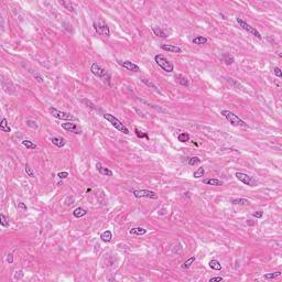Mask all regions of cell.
I'll return each instance as SVG.
<instances>
[{
  "label": "cell",
  "mask_w": 282,
  "mask_h": 282,
  "mask_svg": "<svg viewBox=\"0 0 282 282\" xmlns=\"http://www.w3.org/2000/svg\"><path fill=\"white\" fill-rule=\"evenodd\" d=\"M220 114L228 120L229 124L235 126V127H248V125L243 119H240L238 116H236L234 112L229 111V110H222Z\"/></svg>",
  "instance_id": "1"
},
{
  "label": "cell",
  "mask_w": 282,
  "mask_h": 282,
  "mask_svg": "<svg viewBox=\"0 0 282 282\" xmlns=\"http://www.w3.org/2000/svg\"><path fill=\"white\" fill-rule=\"evenodd\" d=\"M154 62L157 63V65H159V67H161L166 73H171V72L174 71V65L172 64V62H170V61H169L165 56H163L162 54L155 55Z\"/></svg>",
  "instance_id": "2"
},
{
  "label": "cell",
  "mask_w": 282,
  "mask_h": 282,
  "mask_svg": "<svg viewBox=\"0 0 282 282\" xmlns=\"http://www.w3.org/2000/svg\"><path fill=\"white\" fill-rule=\"evenodd\" d=\"M104 118L107 120V121H109V122L111 124L112 127H115L117 130H119L120 132H124L125 135H129V129H128V128L126 127V126H125V125L122 124L118 118H116V117L114 116V115L105 114Z\"/></svg>",
  "instance_id": "3"
},
{
  "label": "cell",
  "mask_w": 282,
  "mask_h": 282,
  "mask_svg": "<svg viewBox=\"0 0 282 282\" xmlns=\"http://www.w3.org/2000/svg\"><path fill=\"white\" fill-rule=\"evenodd\" d=\"M49 112H50L54 118L60 119V120H70V121H72V120H77V118L75 116H73L72 114H70V112L61 111V110H58V109L54 108V107H49Z\"/></svg>",
  "instance_id": "4"
},
{
  "label": "cell",
  "mask_w": 282,
  "mask_h": 282,
  "mask_svg": "<svg viewBox=\"0 0 282 282\" xmlns=\"http://www.w3.org/2000/svg\"><path fill=\"white\" fill-rule=\"evenodd\" d=\"M237 22H238V24H239L240 27H241V29H243L245 31H247L248 33H250V34L255 35L257 39H259V40L262 39V35L260 34V32H259L258 30H256L254 27H251L250 24H248L247 22H245L243 19L237 18Z\"/></svg>",
  "instance_id": "5"
},
{
  "label": "cell",
  "mask_w": 282,
  "mask_h": 282,
  "mask_svg": "<svg viewBox=\"0 0 282 282\" xmlns=\"http://www.w3.org/2000/svg\"><path fill=\"white\" fill-rule=\"evenodd\" d=\"M90 71H92V73L96 76V77L98 78H101V79H105L106 77H110V75L108 74V72L105 70L104 67H101L99 64H97V63H93L92 64V66H90Z\"/></svg>",
  "instance_id": "6"
},
{
  "label": "cell",
  "mask_w": 282,
  "mask_h": 282,
  "mask_svg": "<svg viewBox=\"0 0 282 282\" xmlns=\"http://www.w3.org/2000/svg\"><path fill=\"white\" fill-rule=\"evenodd\" d=\"M133 196L136 198H143V197H147V198H158V195L155 194V192L153 191H149V189H135L133 191Z\"/></svg>",
  "instance_id": "7"
},
{
  "label": "cell",
  "mask_w": 282,
  "mask_h": 282,
  "mask_svg": "<svg viewBox=\"0 0 282 282\" xmlns=\"http://www.w3.org/2000/svg\"><path fill=\"white\" fill-rule=\"evenodd\" d=\"M93 27L95 29V31L101 35H104V36H110V30H109V27L104 22H94Z\"/></svg>",
  "instance_id": "8"
},
{
  "label": "cell",
  "mask_w": 282,
  "mask_h": 282,
  "mask_svg": "<svg viewBox=\"0 0 282 282\" xmlns=\"http://www.w3.org/2000/svg\"><path fill=\"white\" fill-rule=\"evenodd\" d=\"M62 128L67 132H71V133H75V135H81L83 129L79 125L75 124V122H64L62 124Z\"/></svg>",
  "instance_id": "9"
},
{
  "label": "cell",
  "mask_w": 282,
  "mask_h": 282,
  "mask_svg": "<svg viewBox=\"0 0 282 282\" xmlns=\"http://www.w3.org/2000/svg\"><path fill=\"white\" fill-rule=\"evenodd\" d=\"M236 178H237V180H239L241 183L246 184V185L254 186L256 184V181L254 180L252 176H250V175H248L246 173H243V172H237L236 173Z\"/></svg>",
  "instance_id": "10"
},
{
  "label": "cell",
  "mask_w": 282,
  "mask_h": 282,
  "mask_svg": "<svg viewBox=\"0 0 282 282\" xmlns=\"http://www.w3.org/2000/svg\"><path fill=\"white\" fill-rule=\"evenodd\" d=\"M118 63H119L120 65L122 66L124 68H126V70L128 71H131V72H139L140 71V67L137 64H135V63L130 62V61H118Z\"/></svg>",
  "instance_id": "11"
},
{
  "label": "cell",
  "mask_w": 282,
  "mask_h": 282,
  "mask_svg": "<svg viewBox=\"0 0 282 282\" xmlns=\"http://www.w3.org/2000/svg\"><path fill=\"white\" fill-rule=\"evenodd\" d=\"M161 49L163 51H166V52H170V53H182V49L180 47H176V45H173V44H162L161 45Z\"/></svg>",
  "instance_id": "12"
},
{
  "label": "cell",
  "mask_w": 282,
  "mask_h": 282,
  "mask_svg": "<svg viewBox=\"0 0 282 282\" xmlns=\"http://www.w3.org/2000/svg\"><path fill=\"white\" fill-rule=\"evenodd\" d=\"M96 169H97V171H98L99 173L103 174V175H105V176H112V175H114V173H112L111 170H109L108 168H105V166H103L101 163H96Z\"/></svg>",
  "instance_id": "13"
},
{
  "label": "cell",
  "mask_w": 282,
  "mask_h": 282,
  "mask_svg": "<svg viewBox=\"0 0 282 282\" xmlns=\"http://www.w3.org/2000/svg\"><path fill=\"white\" fill-rule=\"evenodd\" d=\"M203 183L206 184V185H212V186H220L224 184V182L222 180H217V179H204L203 180Z\"/></svg>",
  "instance_id": "14"
},
{
  "label": "cell",
  "mask_w": 282,
  "mask_h": 282,
  "mask_svg": "<svg viewBox=\"0 0 282 282\" xmlns=\"http://www.w3.org/2000/svg\"><path fill=\"white\" fill-rule=\"evenodd\" d=\"M151 30H152V32H153L157 36H159V38H168V36H169L168 33H166L163 29H161L160 27L153 26V27H151Z\"/></svg>",
  "instance_id": "15"
},
{
  "label": "cell",
  "mask_w": 282,
  "mask_h": 282,
  "mask_svg": "<svg viewBox=\"0 0 282 282\" xmlns=\"http://www.w3.org/2000/svg\"><path fill=\"white\" fill-rule=\"evenodd\" d=\"M51 142L58 148H62L65 146L66 141L63 138H60V137H53V138H51Z\"/></svg>",
  "instance_id": "16"
},
{
  "label": "cell",
  "mask_w": 282,
  "mask_h": 282,
  "mask_svg": "<svg viewBox=\"0 0 282 282\" xmlns=\"http://www.w3.org/2000/svg\"><path fill=\"white\" fill-rule=\"evenodd\" d=\"M87 215V211L83 207H77V208L74 209L73 212V216L76 217V218H81V217H84Z\"/></svg>",
  "instance_id": "17"
},
{
  "label": "cell",
  "mask_w": 282,
  "mask_h": 282,
  "mask_svg": "<svg viewBox=\"0 0 282 282\" xmlns=\"http://www.w3.org/2000/svg\"><path fill=\"white\" fill-rule=\"evenodd\" d=\"M129 232H130L131 235L142 236L144 235V234H147V229L142 227H135V228H131V229L129 230Z\"/></svg>",
  "instance_id": "18"
},
{
  "label": "cell",
  "mask_w": 282,
  "mask_h": 282,
  "mask_svg": "<svg viewBox=\"0 0 282 282\" xmlns=\"http://www.w3.org/2000/svg\"><path fill=\"white\" fill-rule=\"evenodd\" d=\"M192 42H193V44H196V45H203V44H206L208 42V39L205 38V36H202V35H198L196 38H194Z\"/></svg>",
  "instance_id": "19"
},
{
  "label": "cell",
  "mask_w": 282,
  "mask_h": 282,
  "mask_svg": "<svg viewBox=\"0 0 282 282\" xmlns=\"http://www.w3.org/2000/svg\"><path fill=\"white\" fill-rule=\"evenodd\" d=\"M0 130L4 132H11V128L9 127V124L6 118L1 119V124H0Z\"/></svg>",
  "instance_id": "20"
},
{
  "label": "cell",
  "mask_w": 282,
  "mask_h": 282,
  "mask_svg": "<svg viewBox=\"0 0 282 282\" xmlns=\"http://www.w3.org/2000/svg\"><path fill=\"white\" fill-rule=\"evenodd\" d=\"M208 265H209V268H211V269H213V270L219 271V270H222V268H223L219 261H218V260H215V259L211 260Z\"/></svg>",
  "instance_id": "21"
},
{
  "label": "cell",
  "mask_w": 282,
  "mask_h": 282,
  "mask_svg": "<svg viewBox=\"0 0 282 282\" xmlns=\"http://www.w3.org/2000/svg\"><path fill=\"white\" fill-rule=\"evenodd\" d=\"M112 238V234L110 230H106V232H101V239L104 241V243H109Z\"/></svg>",
  "instance_id": "22"
},
{
  "label": "cell",
  "mask_w": 282,
  "mask_h": 282,
  "mask_svg": "<svg viewBox=\"0 0 282 282\" xmlns=\"http://www.w3.org/2000/svg\"><path fill=\"white\" fill-rule=\"evenodd\" d=\"M195 256H192L191 258H189L186 261H184V262L182 263V266H181V268L182 269H189V268H191V266L193 265L194 263V261H195Z\"/></svg>",
  "instance_id": "23"
},
{
  "label": "cell",
  "mask_w": 282,
  "mask_h": 282,
  "mask_svg": "<svg viewBox=\"0 0 282 282\" xmlns=\"http://www.w3.org/2000/svg\"><path fill=\"white\" fill-rule=\"evenodd\" d=\"M176 78H178V82L181 84L182 86H185V87H187V86L189 85V78L186 77V76H184V75H178L176 76Z\"/></svg>",
  "instance_id": "24"
},
{
  "label": "cell",
  "mask_w": 282,
  "mask_h": 282,
  "mask_svg": "<svg viewBox=\"0 0 282 282\" xmlns=\"http://www.w3.org/2000/svg\"><path fill=\"white\" fill-rule=\"evenodd\" d=\"M22 146H24V147L27 148V149H30V150L36 149V144L32 142L31 140H27V139L22 140Z\"/></svg>",
  "instance_id": "25"
},
{
  "label": "cell",
  "mask_w": 282,
  "mask_h": 282,
  "mask_svg": "<svg viewBox=\"0 0 282 282\" xmlns=\"http://www.w3.org/2000/svg\"><path fill=\"white\" fill-rule=\"evenodd\" d=\"M223 61L225 62V64H227V65H232V63L235 62V58H232L230 54H228V53H225L224 55H223Z\"/></svg>",
  "instance_id": "26"
},
{
  "label": "cell",
  "mask_w": 282,
  "mask_h": 282,
  "mask_svg": "<svg viewBox=\"0 0 282 282\" xmlns=\"http://www.w3.org/2000/svg\"><path fill=\"white\" fill-rule=\"evenodd\" d=\"M187 163L192 166L198 165V164L201 163V159L198 158V157H191V158H187Z\"/></svg>",
  "instance_id": "27"
},
{
  "label": "cell",
  "mask_w": 282,
  "mask_h": 282,
  "mask_svg": "<svg viewBox=\"0 0 282 282\" xmlns=\"http://www.w3.org/2000/svg\"><path fill=\"white\" fill-rule=\"evenodd\" d=\"M135 132H136V136H137L138 138H140V139H143V138H144V139L149 140V136H148L147 132L141 131L139 128H136V129H135Z\"/></svg>",
  "instance_id": "28"
},
{
  "label": "cell",
  "mask_w": 282,
  "mask_h": 282,
  "mask_svg": "<svg viewBox=\"0 0 282 282\" xmlns=\"http://www.w3.org/2000/svg\"><path fill=\"white\" fill-rule=\"evenodd\" d=\"M281 271H277V272H273V273H267L263 275V278L267 279V280H271V279H275L279 278L281 275Z\"/></svg>",
  "instance_id": "29"
},
{
  "label": "cell",
  "mask_w": 282,
  "mask_h": 282,
  "mask_svg": "<svg viewBox=\"0 0 282 282\" xmlns=\"http://www.w3.org/2000/svg\"><path fill=\"white\" fill-rule=\"evenodd\" d=\"M24 171H26V173H27L28 176H30L31 179L35 178L34 171H33V169H32V168L29 165V164H26V166H24Z\"/></svg>",
  "instance_id": "30"
},
{
  "label": "cell",
  "mask_w": 282,
  "mask_h": 282,
  "mask_svg": "<svg viewBox=\"0 0 282 282\" xmlns=\"http://www.w3.org/2000/svg\"><path fill=\"white\" fill-rule=\"evenodd\" d=\"M204 174H205L204 168H198V169H197V170L193 173V176L195 179H201L204 176Z\"/></svg>",
  "instance_id": "31"
},
{
  "label": "cell",
  "mask_w": 282,
  "mask_h": 282,
  "mask_svg": "<svg viewBox=\"0 0 282 282\" xmlns=\"http://www.w3.org/2000/svg\"><path fill=\"white\" fill-rule=\"evenodd\" d=\"M142 83L143 84H146V85L148 86V87H151L152 89H154L155 92H158V93H160V90L158 89V87L155 86V84H153L151 81H149V79H147V78H143L142 79Z\"/></svg>",
  "instance_id": "32"
},
{
  "label": "cell",
  "mask_w": 282,
  "mask_h": 282,
  "mask_svg": "<svg viewBox=\"0 0 282 282\" xmlns=\"http://www.w3.org/2000/svg\"><path fill=\"white\" fill-rule=\"evenodd\" d=\"M178 140L181 141V142H187V141H189V135L186 133V132H182V133L179 135Z\"/></svg>",
  "instance_id": "33"
},
{
  "label": "cell",
  "mask_w": 282,
  "mask_h": 282,
  "mask_svg": "<svg viewBox=\"0 0 282 282\" xmlns=\"http://www.w3.org/2000/svg\"><path fill=\"white\" fill-rule=\"evenodd\" d=\"M232 204H239V205H247L248 203H249V201L248 200H246V198H235V200H232Z\"/></svg>",
  "instance_id": "34"
},
{
  "label": "cell",
  "mask_w": 282,
  "mask_h": 282,
  "mask_svg": "<svg viewBox=\"0 0 282 282\" xmlns=\"http://www.w3.org/2000/svg\"><path fill=\"white\" fill-rule=\"evenodd\" d=\"M26 125H27L28 127L32 128V129H38V122L35 121V120H31V119H28L27 121H26Z\"/></svg>",
  "instance_id": "35"
},
{
  "label": "cell",
  "mask_w": 282,
  "mask_h": 282,
  "mask_svg": "<svg viewBox=\"0 0 282 282\" xmlns=\"http://www.w3.org/2000/svg\"><path fill=\"white\" fill-rule=\"evenodd\" d=\"M0 225L2 226V227H9V222L7 220V218H6V216H4V214H1L0 215Z\"/></svg>",
  "instance_id": "36"
},
{
  "label": "cell",
  "mask_w": 282,
  "mask_h": 282,
  "mask_svg": "<svg viewBox=\"0 0 282 282\" xmlns=\"http://www.w3.org/2000/svg\"><path fill=\"white\" fill-rule=\"evenodd\" d=\"M61 4H63V6H64V7H65V8L67 9L68 11L74 12V7L70 4V2H65V1H62V2H61Z\"/></svg>",
  "instance_id": "37"
},
{
  "label": "cell",
  "mask_w": 282,
  "mask_h": 282,
  "mask_svg": "<svg viewBox=\"0 0 282 282\" xmlns=\"http://www.w3.org/2000/svg\"><path fill=\"white\" fill-rule=\"evenodd\" d=\"M273 74L275 75V76H277V77H279V78H281V77H282V72H281V70H280L279 67H274Z\"/></svg>",
  "instance_id": "38"
},
{
  "label": "cell",
  "mask_w": 282,
  "mask_h": 282,
  "mask_svg": "<svg viewBox=\"0 0 282 282\" xmlns=\"http://www.w3.org/2000/svg\"><path fill=\"white\" fill-rule=\"evenodd\" d=\"M68 176V172H58V178L61 179V180H64Z\"/></svg>",
  "instance_id": "39"
},
{
  "label": "cell",
  "mask_w": 282,
  "mask_h": 282,
  "mask_svg": "<svg viewBox=\"0 0 282 282\" xmlns=\"http://www.w3.org/2000/svg\"><path fill=\"white\" fill-rule=\"evenodd\" d=\"M34 77L36 78V81L39 82V83H43V82H44V78H43L42 75H40V74H38V73L34 74Z\"/></svg>",
  "instance_id": "40"
},
{
  "label": "cell",
  "mask_w": 282,
  "mask_h": 282,
  "mask_svg": "<svg viewBox=\"0 0 282 282\" xmlns=\"http://www.w3.org/2000/svg\"><path fill=\"white\" fill-rule=\"evenodd\" d=\"M223 281V278L222 277H213V278L209 279V282H220Z\"/></svg>",
  "instance_id": "41"
},
{
  "label": "cell",
  "mask_w": 282,
  "mask_h": 282,
  "mask_svg": "<svg viewBox=\"0 0 282 282\" xmlns=\"http://www.w3.org/2000/svg\"><path fill=\"white\" fill-rule=\"evenodd\" d=\"M18 208H20V209H22V211H27L28 209V207H27V205L24 204V203H18Z\"/></svg>",
  "instance_id": "42"
},
{
  "label": "cell",
  "mask_w": 282,
  "mask_h": 282,
  "mask_svg": "<svg viewBox=\"0 0 282 282\" xmlns=\"http://www.w3.org/2000/svg\"><path fill=\"white\" fill-rule=\"evenodd\" d=\"M262 215H263V213L261 212V211L256 212V213H254V214H252V216L256 217V218H261V217H262Z\"/></svg>",
  "instance_id": "43"
},
{
  "label": "cell",
  "mask_w": 282,
  "mask_h": 282,
  "mask_svg": "<svg viewBox=\"0 0 282 282\" xmlns=\"http://www.w3.org/2000/svg\"><path fill=\"white\" fill-rule=\"evenodd\" d=\"M7 261H8V262L11 265V263L13 262V255H11V254H10V255H8V257H7Z\"/></svg>",
  "instance_id": "44"
},
{
  "label": "cell",
  "mask_w": 282,
  "mask_h": 282,
  "mask_svg": "<svg viewBox=\"0 0 282 282\" xmlns=\"http://www.w3.org/2000/svg\"><path fill=\"white\" fill-rule=\"evenodd\" d=\"M89 192H92V189H86V193H89Z\"/></svg>",
  "instance_id": "45"
}]
</instances>
